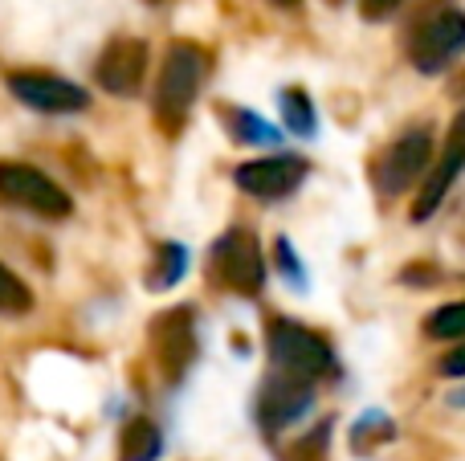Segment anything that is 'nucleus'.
Masks as SVG:
<instances>
[{"label": "nucleus", "mask_w": 465, "mask_h": 461, "mask_svg": "<svg viewBox=\"0 0 465 461\" xmlns=\"http://www.w3.org/2000/svg\"><path fill=\"white\" fill-rule=\"evenodd\" d=\"M270 364L278 376H290V380H322V376L335 372V351L322 335L306 331L302 323H290V319H273L270 323Z\"/></svg>", "instance_id": "nucleus-1"}, {"label": "nucleus", "mask_w": 465, "mask_h": 461, "mask_svg": "<svg viewBox=\"0 0 465 461\" xmlns=\"http://www.w3.org/2000/svg\"><path fill=\"white\" fill-rule=\"evenodd\" d=\"M409 62L420 74H441L465 54V13L453 5H437L429 13H420V21H412L409 29Z\"/></svg>", "instance_id": "nucleus-2"}, {"label": "nucleus", "mask_w": 465, "mask_h": 461, "mask_svg": "<svg viewBox=\"0 0 465 461\" xmlns=\"http://www.w3.org/2000/svg\"><path fill=\"white\" fill-rule=\"evenodd\" d=\"M429 172H433V131L412 127L376 155V163H371V188H376L380 201H396L417 180H425Z\"/></svg>", "instance_id": "nucleus-3"}, {"label": "nucleus", "mask_w": 465, "mask_h": 461, "mask_svg": "<svg viewBox=\"0 0 465 461\" xmlns=\"http://www.w3.org/2000/svg\"><path fill=\"white\" fill-rule=\"evenodd\" d=\"M204 82V54L188 41H176L168 49L160 65V82H155V119L168 131H180V123L188 119L196 94Z\"/></svg>", "instance_id": "nucleus-4"}, {"label": "nucleus", "mask_w": 465, "mask_h": 461, "mask_svg": "<svg viewBox=\"0 0 465 461\" xmlns=\"http://www.w3.org/2000/svg\"><path fill=\"white\" fill-rule=\"evenodd\" d=\"M0 204L33 212V217H45V221H62L74 209L70 192L62 184H54L33 163H16V160H0Z\"/></svg>", "instance_id": "nucleus-5"}, {"label": "nucleus", "mask_w": 465, "mask_h": 461, "mask_svg": "<svg viewBox=\"0 0 465 461\" xmlns=\"http://www.w3.org/2000/svg\"><path fill=\"white\" fill-rule=\"evenodd\" d=\"M213 278L225 290L245 294L253 299L265 282V261H262V245L249 229H229L217 245H213Z\"/></svg>", "instance_id": "nucleus-6"}, {"label": "nucleus", "mask_w": 465, "mask_h": 461, "mask_svg": "<svg viewBox=\"0 0 465 461\" xmlns=\"http://www.w3.org/2000/svg\"><path fill=\"white\" fill-rule=\"evenodd\" d=\"M8 90H13L16 103L33 106L41 114H78L86 111V90L70 78H57L45 70H13L8 74Z\"/></svg>", "instance_id": "nucleus-7"}, {"label": "nucleus", "mask_w": 465, "mask_h": 461, "mask_svg": "<svg viewBox=\"0 0 465 461\" xmlns=\"http://www.w3.org/2000/svg\"><path fill=\"white\" fill-rule=\"evenodd\" d=\"M94 78L106 94L131 98L147 78V45L139 37H111L94 62Z\"/></svg>", "instance_id": "nucleus-8"}, {"label": "nucleus", "mask_w": 465, "mask_h": 461, "mask_svg": "<svg viewBox=\"0 0 465 461\" xmlns=\"http://www.w3.org/2000/svg\"><path fill=\"white\" fill-rule=\"evenodd\" d=\"M465 172V106L458 111V119L450 123V135H445V152L441 160L433 163V172L425 176V184H420V196L417 204H412V221H429L437 209H441V201L450 196V188L458 184V176Z\"/></svg>", "instance_id": "nucleus-9"}, {"label": "nucleus", "mask_w": 465, "mask_h": 461, "mask_svg": "<svg viewBox=\"0 0 465 461\" xmlns=\"http://www.w3.org/2000/svg\"><path fill=\"white\" fill-rule=\"evenodd\" d=\"M232 180L253 201H282L306 180V160H298V155H265V160L237 163Z\"/></svg>", "instance_id": "nucleus-10"}, {"label": "nucleus", "mask_w": 465, "mask_h": 461, "mask_svg": "<svg viewBox=\"0 0 465 461\" xmlns=\"http://www.w3.org/2000/svg\"><path fill=\"white\" fill-rule=\"evenodd\" d=\"M152 348H155V359H160L163 376H168V380H180V376L193 368V356H196L193 310L176 307V310L155 315L152 319Z\"/></svg>", "instance_id": "nucleus-11"}, {"label": "nucleus", "mask_w": 465, "mask_h": 461, "mask_svg": "<svg viewBox=\"0 0 465 461\" xmlns=\"http://www.w3.org/2000/svg\"><path fill=\"white\" fill-rule=\"evenodd\" d=\"M306 405H311V384H306V380H290V376L273 372V380L262 388L257 413H262L265 429H282V425L294 421Z\"/></svg>", "instance_id": "nucleus-12"}, {"label": "nucleus", "mask_w": 465, "mask_h": 461, "mask_svg": "<svg viewBox=\"0 0 465 461\" xmlns=\"http://www.w3.org/2000/svg\"><path fill=\"white\" fill-rule=\"evenodd\" d=\"M163 449V437H160V425L139 417L123 429V441H119V461H155Z\"/></svg>", "instance_id": "nucleus-13"}, {"label": "nucleus", "mask_w": 465, "mask_h": 461, "mask_svg": "<svg viewBox=\"0 0 465 461\" xmlns=\"http://www.w3.org/2000/svg\"><path fill=\"white\" fill-rule=\"evenodd\" d=\"M221 119H225L229 135L237 139V143H262V147H270V143H278V139H282L273 123H265L262 114H253V111H241V106H225V111H221Z\"/></svg>", "instance_id": "nucleus-14"}, {"label": "nucleus", "mask_w": 465, "mask_h": 461, "mask_svg": "<svg viewBox=\"0 0 465 461\" xmlns=\"http://www.w3.org/2000/svg\"><path fill=\"white\" fill-rule=\"evenodd\" d=\"M425 335H429V339H453V343H461L465 339V299L437 307L433 315L425 319Z\"/></svg>", "instance_id": "nucleus-15"}, {"label": "nucleus", "mask_w": 465, "mask_h": 461, "mask_svg": "<svg viewBox=\"0 0 465 461\" xmlns=\"http://www.w3.org/2000/svg\"><path fill=\"white\" fill-rule=\"evenodd\" d=\"M282 123H286L290 135H314V106L302 90H282Z\"/></svg>", "instance_id": "nucleus-16"}, {"label": "nucleus", "mask_w": 465, "mask_h": 461, "mask_svg": "<svg viewBox=\"0 0 465 461\" xmlns=\"http://www.w3.org/2000/svg\"><path fill=\"white\" fill-rule=\"evenodd\" d=\"M184 266H188V250H180V245H160L155 270L147 274V286H152V290H168V286H176L180 278H184Z\"/></svg>", "instance_id": "nucleus-17"}, {"label": "nucleus", "mask_w": 465, "mask_h": 461, "mask_svg": "<svg viewBox=\"0 0 465 461\" xmlns=\"http://www.w3.org/2000/svg\"><path fill=\"white\" fill-rule=\"evenodd\" d=\"M29 310H33V290L0 261V315L16 319V315H29Z\"/></svg>", "instance_id": "nucleus-18"}, {"label": "nucleus", "mask_w": 465, "mask_h": 461, "mask_svg": "<svg viewBox=\"0 0 465 461\" xmlns=\"http://www.w3.org/2000/svg\"><path fill=\"white\" fill-rule=\"evenodd\" d=\"M404 0H360L363 21H388L392 13H401Z\"/></svg>", "instance_id": "nucleus-19"}, {"label": "nucleus", "mask_w": 465, "mask_h": 461, "mask_svg": "<svg viewBox=\"0 0 465 461\" xmlns=\"http://www.w3.org/2000/svg\"><path fill=\"white\" fill-rule=\"evenodd\" d=\"M437 372L450 376V380H458V376H465V339H461L453 351H445L441 364H437Z\"/></svg>", "instance_id": "nucleus-20"}, {"label": "nucleus", "mask_w": 465, "mask_h": 461, "mask_svg": "<svg viewBox=\"0 0 465 461\" xmlns=\"http://www.w3.org/2000/svg\"><path fill=\"white\" fill-rule=\"evenodd\" d=\"M450 405H453V408H465V388L453 392V397H450Z\"/></svg>", "instance_id": "nucleus-21"}, {"label": "nucleus", "mask_w": 465, "mask_h": 461, "mask_svg": "<svg viewBox=\"0 0 465 461\" xmlns=\"http://www.w3.org/2000/svg\"><path fill=\"white\" fill-rule=\"evenodd\" d=\"M273 5H282V8H294V5H302V0H273Z\"/></svg>", "instance_id": "nucleus-22"}, {"label": "nucleus", "mask_w": 465, "mask_h": 461, "mask_svg": "<svg viewBox=\"0 0 465 461\" xmlns=\"http://www.w3.org/2000/svg\"><path fill=\"white\" fill-rule=\"evenodd\" d=\"M147 5H160V0H147Z\"/></svg>", "instance_id": "nucleus-23"}]
</instances>
